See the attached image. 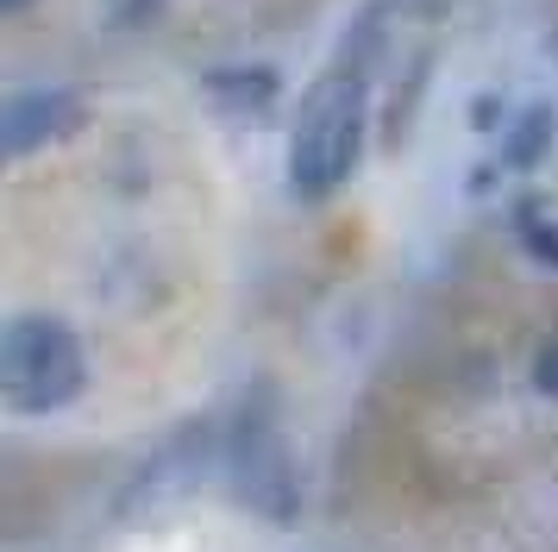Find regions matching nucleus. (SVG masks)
Instances as JSON below:
<instances>
[{
  "label": "nucleus",
  "instance_id": "obj_3",
  "mask_svg": "<svg viewBox=\"0 0 558 552\" xmlns=\"http://www.w3.org/2000/svg\"><path fill=\"white\" fill-rule=\"evenodd\" d=\"M232 477H239V496L252 502V508H264L270 521H289V515H295V477H289V458H282V440H277L270 421L239 427Z\"/></svg>",
  "mask_w": 558,
  "mask_h": 552
},
{
  "label": "nucleus",
  "instance_id": "obj_8",
  "mask_svg": "<svg viewBox=\"0 0 558 552\" xmlns=\"http://www.w3.org/2000/svg\"><path fill=\"white\" fill-rule=\"evenodd\" d=\"M20 7H26V0H7V13H20Z\"/></svg>",
  "mask_w": 558,
  "mask_h": 552
},
{
  "label": "nucleus",
  "instance_id": "obj_6",
  "mask_svg": "<svg viewBox=\"0 0 558 552\" xmlns=\"http://www.w3.org/2000/svg\"><path fill=\"white\" fill-rule=\"evenodd\" d=\"M533 383L546 389V396H558V339L546 351H539V364H533Z\"/></svg>",
  "mask_w": 558,
  "mask_h": 552
},
{
  "label": "nucleus",
  "instance_id": "obj_7",
  "mask_svg": "<svg viewBox=\"0 0 558 552\" xmlns=\"http://www.w3.org/2000/svg\"><path fill=\"white\" fill-rule=\"evenodd\" d=\"M527 239H533V251H539V257H546V251H553V264H558V232H553V226L527 220Z\"/></svg>",
  "mask_w": 558,
  "mask_h": 552
},
{
  "label": "nucleus",
  "instance_id": "obj_5",
  "mask_svg": "<svg viewBox=\"0 0 558 552\" xmlns=\"http://www.w3.org/2000/svg\"><path fill=\"white\" fill-rule=\"evenodd\" d=\"M207 88H214V100L220 107H239V113H264L270 100H277V75L270 70H220V75H207Z\"/></svg>",
  "mask_w": 558,
  "mask_h": 552
},
{
  "label": "nucleus",
  "instance_id": "obj_2",
  "mask_svg": "<svg viewBox=\"0 0 558 552\" xmlns=\"http://www.w3.org/2000/svg\"><path fill=\"white\" fill-rule=\"evenodd\" d=\"M0 376H7V401H13L20 415H51V408H63V401L82 396L88 364H82V346H76L70 326L32 314V321L7 326Z\"/></svg>",
  "mask_w": 558,
  "mask_h": 552
},
{
  "label": "nucleus",
  "instance_id": "obj_4",
  "mask_svg": "<svg viewBox=\"0 0 558 552\" xmlns=\"http://www.w3.org/2000/svg\"><path fill=\"white\" fill-rule=\"evenodd\" d=\"M82 125V100L63 95V88H38V95H20L7 107V151L26 157L38 145H57Z\"/></svg>",
  "mask_w": 558,
  "mask_h": 552
},
{
  "label": "nucleus",
  "instance_id": "obj_1",
  "mask_svg": "<svg viewBox=\"0 0 558 552\" xmlns=\"http://www.w3.org/2000/svg\"><path fill=\"white\" fill-rule=\"evenodd\" d=\"M364 145V63L327 70L302 100V120L289 139V182L302 201H327L357 164Z\"/></svg>",
  "mask_w": 558,
  "mask_h": 552
}]
</instances>
